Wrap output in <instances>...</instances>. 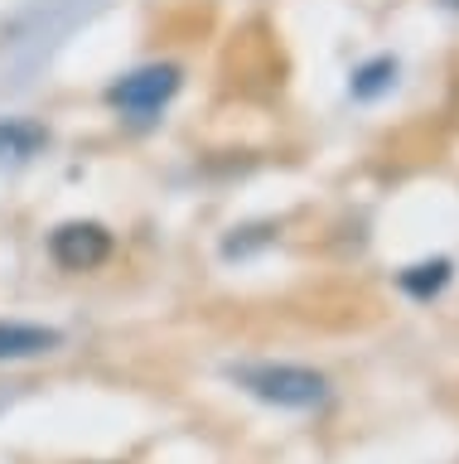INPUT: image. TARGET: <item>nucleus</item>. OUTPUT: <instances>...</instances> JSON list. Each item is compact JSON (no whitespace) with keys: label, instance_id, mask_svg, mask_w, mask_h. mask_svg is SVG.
Masks as SVG:
<instances>
[{"label":"nucleus","instance_id":"obj_1","mask_svg":"<svg viewBox=\"0 0 459 464\" xmlns=\"http://www.w3.org/2000/svg\"><path fill=\"white\" fill-rule=\"evenodd\" d=\"M237 387H247L252 397H262L271 406H320L329 397V382L314 368H295V362H256V368H237Z\"/></svg>","mask_w":459,"mask_h":464},{"label":"nucleus","instance_id":"obj_2","mask_svg":"<svg viewBox=\"0 0 459 464\" xmlns=\"http://www.w3.org/2000/svg\"><path fill=\"white\" fill-rule=\"evenodd\" d=\"M175 92H179V68L175 63H150V68L126 72L121 82H111L107 102L126 116H150V111H160Z\"/></svg>","mask_w":459,"mask_h":464},{"label":"nucleus","instance_id":"obj_3","mask_svg":"<svg viewBox=\"0 0 459 464\" xmlns=\"http://www.w3.org/2000/svg\"><path fill=\"white\" fill-rule=\"evenodd\" d=\"M49 256L63 271H97L111 256V232L102 223H63L49 232Z\"/></svg>","mask_w":459,"mask_h":464},{"label":"nucleus","instance_id":"obj_4","mask_svg":"<svg viewBox=\"0 0 459 464\" xmlns=\"http://www.w3.org/2000/svg\"><path fill=\"white\" fill-rule=\"evenodd\" d=\"M63 334L44 329V324H0V362H20V358H39L49 348H59Z\"/></svg>","mask_w":459,"mask_h":464},{"label":"nucleus","instance_id":"obj_5","mask_svg":"<svg viewBox=\"0 0 459 464\" xmlns=\"http://www.w3.org/2000/svg\"><path fill=\"white\" fill-rule=\"evenodd\" d=\"M44 145V130L24 126V121H5L0 126V160H24Z\"/></svg>","mask_w":459,"mask_h":464},{"label":"nucleus","instance_id":"obj_6","mask_svg":"<svg viewBox=\"0 0 459 464\" xmlns=\"http://www.w3.org/2000/svg\"><path fill=\"white\" fill-rule=\"evenodd\" d=\"M450 281V261H430V266H411L401 276V285L411 290V295H435V290Z\"/></svg>","mask_w":459,"mask_h":464},{"label":"nucleus","instance_id":"obj_7","mask_svg":"<svg viewBox=\"0 0 459 464\" xmlns=\"http://www.w3.org/2000/svg\"><path fill=\"white\" fill-rule=\"evenodd\" d=\"M392 78H397V63H392V58H378V63H368V68L353 78V97H378Z\"/></svg>","mask_w":459,"mask_h":464},{"label":"nucleus","instance_id":"obj_8","mask_svg":"<svg viewBox=\"0 0 459 464\" xmlns=\"http://www.w3.org/2000/svg\"><path fill=\"white\" fill-rule=\"evenodd\" d=\"M445 5H450V10H459V0H445Z\"/></svg>","mask_w":459,"mask_h":464}]
</instances>
